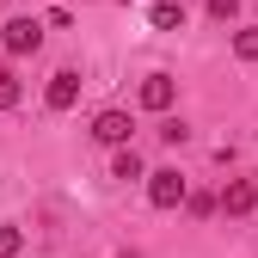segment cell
Listing matches in <instances>:
<instances>
[{
    "label": "cell",
    "mask_w": 258,
    "mask_h": 258,
    "mask_svg": "<svg viewBox=\"0 0 258 258\" xmlns=\"http://www.w3.org/2000/svg\"><path fill=\"white\" fill-rule=\"evenodd\" d=\"M80 68H55L49 74V92H43V99H49V111H74V99H80Z\"/></svg>",
    "instance_id": "obj_4"
},
{
    "label": "cell",
    "mask_w": 258,
    "mask_h": 258,
    "mask_svg": "<svg viewBox=\"0 0 258 258\" xmlns=\"http://www.w3.org/2000/svg\"><path fill=\"white\" fill-rule=\"evenodd\" d=\"M148 25L154 31H178L184 25V7H178V0H154V7H148Z\"/></svg>",
    "instance_id": "obj_8"
},
{
    "label": "cell",
    "mask_w": 258,
    "mask_h": 258,
    "mask_svg": "<svg viewBox=\"0 0 258 258\" xmlns=\"http://www.w3.org/2000/svg\"><path fill=\"white\" fill-rule=\"evenodd\" d=\"M129 136H136L129 111H99V117H92V142H105V148H129Z\"/></svg>",
    "instance_id": "obj_3"
},
{
    "label": "cell",
    "mask_w": 258,
    "mask_h": 258,
    "mask_svg": "<svg viewBox=\"0 0 258 258\" xmlns=\"http://www.w3.org/2000/svg\"><path fill=\"white\" fill-rule=\"evenodd\" d=\"M184 209H190V215H215V197H209V190H190Z\"/></svg>",
    "instance_id": "obj_13"
},
{
    "label": "cell",
    "mask_w": 258,
    "mask_h": 258,
    "mask_svg": "<svg viewBox=\"0 0 258 258\" xmlns=\"http://www.w3.org/2000/svg\"><path fill=\"white\" fill-rule=\"evenodd\" d=\"M190 197V184H184V172H172V166H160V172H148V203L154 209H178Z\"/></svg>",
    "instance_id": "obj_1"
},
{
    "label": "cell",
    "mask_w": 258,
    "mask_h": 258,
    "mask_svg": "<svg viewBox=\"0 0 258 258\" xmlns=\"http://www.w3.org/2000/svg\"><path fill=\"white\" fill-rule=\"evenodd\" d=\"M234 13H240V0H209V19H221V25H228Z\"/></svg>",
    "instance_id": "obj_14"
},
{
    "label": "cell",
    "mask_w": 258,
    "mask_h": 258,
    "mask_svg": "<svg viewBox=\"0 0 258 258\" xmlns=\"http://www.w3.org/2000/svg\"><path fill=\"white\" fill-rule=\"evenodd\" d=\"M0 43H7V55H37L43 49V25L37 19H7L0 25Z\"/></svg>",
    "instance_id": "obj_2"
},
{
    "label": "cell",
    "mask_w": 258,
    "mask_h": 258,
    "mask_svg": "<svg viewBox=\"0 0 258 258\" xmlns=\"http://www.w3.org/2000/svg\"><path fill=\"white\" fill-rule=\"evenodd\" d=\"M136 99H142V111H172V99H178V80H172V74H148Z\"/></svg>",
    "instance_id": "obj_5"
},
{
    "label": "cell",
    "mask_w": 258,
    "mask_h": 258,
    "mask_svg": "<svg viewBox=\"0 0 258 258\" xmlns=\"http://www.w3.org/2000/svg\"><path fill=\"white\" fill-rule=\"evenodd\" d=\"M25 252V234L19 228H0V258H19Z\"/></svg>",
    "instance_id": "obj_11"
},
{
    "label": "cell",
    "mask_w": 258,
    "mask_h": 258,
    "mask_svg": "<svg viewBox=\"0 0 258 258\" xmlns=\"http://www.w3.org/2000/svg\"><path fill=\"white\" fill-rule=\"evenodd\" d=\"M111 178H123V184H136V178H148V166H142V154H136V148H117V154H111Z\"/></svg>",
    "instance_id": "obj_7"
},
{
    "label": "cell",
    "mask_w": 258,
    "mask_h": 258,
    "mask_svg": "<svg viewBox=\"0 0 258 258\" xmlns=\"http://www.w3.org/2000/svg\"><path fill=\"white\" fill-rule=\"evenodd\" d=\"M184 136H190V129H184V123H178V117H166V123H160V142H166V148H178V142H184Z\"/></svg>",
    "instance_id": "obj_12"
},
{
    "label": "cell",
    "mask_w": 258,
    "mask_h": 258,
    "mask_svg": "<svg viewBox=\"0 0 258 258\" xmlns=\"http://www.w3.org/2000/svg\"><path fill=\"white\" fill-rule=\"evenodd\" d=\"M215 209H228V215H252V209H258V178H234V184L215 197Z\"/></svg>",
    "instance_id": "obj_6"
},
{
    "label": "cell",
    "mask_w": 258,
    "mask_h": 258,
    "mask_svg": "<svg viewBox=\"0 0 258 258\" xmlns=\"http://www.w3.org/2000/svg\"><path fill=\"white\" fill-rule=\"evenodd\" d=\"M13 105H19V74L0 68V111H13Z\"/></svg>",
    "instance_id": "obj_10"
},
{
    "label": "cell",
    "mask_w": 258,
    "mask_h": 258,
    "mask_svg": "<svg viewBox=\"0 0 258 258\" xmlns=\"http://www.w3.org/2000/svg\"><path fill=\"white\" fill-rule=\"evenodd\" d=\"M234 55H240V61H258V25L234 31Z\"/></svg>",
    "instance_id": "obj_9"
}]
</instances>
